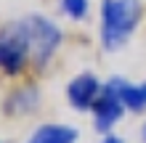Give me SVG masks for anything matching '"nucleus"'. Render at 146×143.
<instances>
[{"mask_svg": "<svg viewBox=\"0 0 146 143\" xmlns=\"http://www.w3.org/2000/svg\"><path fill=\"white\" fill-rule=\"evenodd\" d=\"M143 16L141 0H101V45L114 53L133 37Z\"/></svg>", "mask_w": 146, "mask_h": 143, "instance_id": "1", "label": "nucleus"}, {"mask_svg": "<svg viewBox=\"0 0 146 143\" xmlns=\"http://www.w3.org/2000/svg\"><path fill=\"white\" fill-rule=\"evenodd\" d=\"M29 56L32 50H29L27 21H13L0 29V69L5 74L21 72V66L27 64Z\"/></svg>", "mask_w": 146, "mask_h": 143, "instance_id": "2", "label": "nucleus"}, {"mask_svg": "<svg viewBox=\"0 0 146 143\" xmlns=\"http://www.w3.org/2000/svg\"><path fill=\"white\" fill-rule=\"evenodd\" d=\"M24 21H27V32H29L32 58H35V64L42 69V66L53 58L56 48L61 45V29L50 19H45V16H29V19H24Z\"/></svg>", "mask_w": 146, "mask_h": 143, "instance_id": "3", "label": "nucleus"}, {"mask_svg": "<svg viewBox=\"0 0 146 143\" xmlns=\"http://www.w3.org/2000/svg\"><path fill=\"white\" fill-rule=\"evenodd\" d=\"M90 111H93V125H96V130L106 135V132L122 119L125 106H122V101H119V96L114 93V88L106 82V85L101 88V96H98L96 103H93Z\"/></svg>", "mask_w": 146, "mask_h": 143, "instance_id": "4", "label": "nucleus"}, {"mask_svg": "<svg viewBox=\"0 0 146 143\" xmlns=\"http://www.w3.org/2000/svg\"><path fill=\"white\" fill-rule=\"evenodd\" d=\"M101 96V82L96 74L90 72H82L66 85V98H69V106L77 109V111H88L93 109V103L98 101Z\"/></svg>", "mask_w": 146, "mask_h": 143, "instance_id": "5", "label": "nucleus"}, {"mask_svg": "<svg viewBox=\"0 0 146 143\" xmlns=\"http://www.w3.org/2000/svg\"><path fill=\"white\" fill-rule=\"evenodd\" d=\"M109 85L114 88V93L119 96V101H122V106L127 111H143L146 109V82L133 85V82H127L122 77H111Z\"/></svg>", "mask_w": 146, "mask_h": 143, "instance_id": "6", "label": "nucleus"}, {"mask_svg": "<svg viewBox=\"0 0 146 143\" xmlns=\"http://www.w3.org/2000/svg\"><path fill=\"white\" fill-rule=\"evenodd\" d=\"M40 103V93H37V88L35 85H24L19 90H13L11 96L5 98V114H29V111H35Z\"/></svg>", "mask_w": 146, "mask_h": 143, "instance_id": "7", "label": "nucleus"}, {"mask_svg": "<svg viewBox=\"0 0 146 143\" xmlns=\"http://www.w3.org/2000/svg\"><path fill=\"white\" fill-rule=\"evenodd\" d=\"M77 140V130L69 125H40V127L29 135L27 143H74Z\"/></svg>", "mask_w": 146, "mask_h": 143, "instance_id": "8", "label": "nucleus"}, {"mask_svg": "<svg viewBox=\"0 0 146 143\" xmlns=\"http://www.w3.org/2000/svg\"><path fill=\"white\" fill-rule=\"evenodd\" d=\"M61 8L69 19H85L88 16V0H61Z\"/></svg>", "mask_w": 146, "mask_h": 143, "instance_id": "9", "label": "nucleus"}, {"mask_svg": "<svg viewBox=\"0 0 146 143\" xmlns=\"http://www.w3.org/2000/svg\"><path fill=\"white\" fill-rule=\"evenodd\" d=\"M101 143H125V140L119 138V135H111V132H106V135L101 138Z\"/></svg>", "mask_w": 146, "mask_h": 143, "instance_id": "10", "label": "nucleus"}, {"mask_svg": "<svg viewBox=\"0 0 146 143\" xmlns=\"http://www.w3.org/2000/svg\"><path fill=\"white\" fill-rule=\"evenodd\" d=\"M143 143H146V125H143Z\"/></svg>", "mask_w": 146, "mask_h": 143, "instance_id": "11", "label": "nucleus"}]
</instances>
